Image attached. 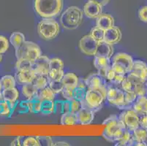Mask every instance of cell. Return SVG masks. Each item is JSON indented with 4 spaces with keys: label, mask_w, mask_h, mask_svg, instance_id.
<instances>
[{
    "label": "cell",
    "mask_w": 147,
    "mask_h": 146,
    "mask_svg": "<svg viewBox=\"0 0 147 146\" xmlns=\"http://www.w3.org/2000/svg\"><path fill=\"white\" fill-rule=\"evenodd\" d=\"M26 41L24 34L20 32H13L10 36V42L14 47L15 50L19 48Z\"/></svg>",
    "instance_id": "27"
},
{
    "label": "cell",
    "mask_w": 147,
    "mask_h": 146,
    "mask_svg": "<svg viewBox=\"0 0 147 146\" xmlns=\"http://www.w3.org/2000/svg\"><path fill=\"white\" fill-rule=\"evenodd\" d=\"M22 145L24 146H40L38 139L34 137H29L23 140Z\"/></svg>",
    "instance_id": "42"
},
{
    "label": "cell",
    "mask_w": 147,
    "mask_h": 146,
    "mask_svg": "<svg viewBox=\"0 0 147 146\" xmlns=\"http://www.w3.org/2000/svg\"><path fill=\"white\" fill-rule=\"evenodd\" d=\"M107 80L100 75L98 73L92 74L85 79L87 88H98L103 86H108Z\"/></svg>",
    "instance_id": "16"
},
{
    "label": "cell",
    "mask_w": 147,
    "mask_h": 146,
    "mask_svg": "<svg viewBox=\"0 0 147 146\" xmlns=\"http://www.w3.org/2000/svg\"><path fill=\"white\" fill-rule=\"evenodd\" d=\"M95 111L92 110L85 102H81V109L77 113L78 118V123L82 125H88L93 121L94 118Z\"/></svg>",
    "instance_id": "12"
},
{
    "label": "cell",
    "mask_w": 147,
    "mask_h": 146,
    "mask_svg": "<svg viewBox=\"0 0 147 146\" xmlns=\"http://www.w3.org/2000/svg\"><path fill=\"white\" fill-rule=\"evenodd\" d=\"M73 91H74L73 88L65 86L61 93L65 100H71L72 99H73Z\"/></svg>",
    "instance_id": "45"
},
{
    "label": "cell",
    "mask_w": 147,
    "mask_h": 146,
    "mask_svg": "<svg viewBox=\"0 0 147 146\" xmlns=\"http://www.w3.org/2000/svg\"><path fill=\"white\" fill-rule=\"evenodd\" d=\"M89 1H92V2H96V3L99 4L101 6H105L110 2V0H89Z\"/></svg>",
    "instance_id": "55"
},
{
    "label": "cell",
    "mask_w": 147,
    "mask_h": 146,
    "mask_svg": "<svg viewBox=\"0 0 147 146\" xmlns=\"http://www.w3.org/2000/svg\"><path fill=\"white\" fill-rule=\"evenodd\" d=\"M124 92H133L138 96L146 95V84L144 80L133 73H128L121 85Z\"/></svg>",
    "instance_id": "6"
},
{
    "label": "cell",
    "mask_w": 147,
    "mask_h": 146,
    "mask_svg": "<svg viewBox=\"0 0 147 146\" xmlns=\"http://www.w3.org/2000/svg\"><path fill=\"white\" fill-rule=\"evenodd\" d=\"M32 61L26 59H17L16 69L17 71L29 70V69H32Z\"/></svg>",
    "instance_id": "31"
},
{
    "label": "cell",
    "mask_w": 147,
    "mask_h": 146,
    "mask_svg": "<svg viewBox=\"0 0 147 146\" xmlns=\"http://www.w3.org/2000/svg\"><path fill=\"white\" fill-rule=\"evenodd\" d=\"M131 138H132V132L128 131L127 129H125L123 136L119 141L117 142L116 145L119 146H129L130 143Z\"/></svg>",
    "instance_id": "39"
},
{
    "label": "cell",
    "mask_w": 147,
    "mask_h": 146,
    "mask_svg": "<svg viewBox=\"0 0 147 146\" xmlns=\"http://www.w3.org/2000/svg\"><path fill=\"white\" fill-rule=\"evenodd\" d=\"M49 86L55 94L61 93L64 88V84L62 80H49Z\"/></svg>",
    "instance_id": "37"
},
{
    "label": "cell",
    "mask_w": 147,
    "mask_h": 146,
    "mask_svg": "<svg viewBox=\"0 0 147 146\" xmlns=\"http://www.w3.org/2000/svg\"><path fill=\"white\" fill-rule=\"evenodd\" d=\"M107 88L108 86L98 88H87L85 102L95 112L101 108L104 101L106 100Z\"/></svg>",
    "instance_id": "7"
},
{
    "label": "cell",
    "mask_w": 147,
    "mask_h": 146,
    "mask_svg": "<svg viewBox=\"0 0 147 146\" xmlns=\"http://www.w3.org/2000/svg\"><path fill=\"white\" fill-rule=\"evenodd\" d=\"M69 102H70V112L77 114L81 109V102L74 98L69 100Z\"/></svg>",
    "instance_id": "43"
},
{
    "label": "cell",
    "mask_w": 147,
    "mask_h": 146,
    "mask_svg": "<svg viewBox=\"0 0 147 146\" xmlns=\"http://www.w3.org/2000/svg\"><path fill=\"white\" fill-rule=\"evenodd\" d=\"M63 0H34V10L43 18H51L61 13Z\"/></svg>",
    "instance_id": "2"
},
{
    "label": "cell",
    "mask_w": 147,
    "mask_h": 146,
    "mask_svg": "<svg viewBox=\"0 0 147 146\" xmlns=\"http://www.w3.org/2000/svg\"><path fill=\"white\" fill-rule=\"evenodd\" d=\"M0 111H1V109H0Z\"/></svg>",
    "instance_id": "64"
},
{
    "label": "cell",
    "mask_w": 147,
    "mask_h": 146,
    "mask_svg": "<svg viewBox=\"0 0 147 146\" xmlns=\"http://www.w3.org/2000/svg\"><path fill=\"white\" fill-rule=\"evenodd\" d=\"M2 90H3V88H2V83H1V81H0V92H2Z\"/></svg>",
    "instance_id": "60"
},
{
    "label": "cell",
    "mask_w": 147,
    "mask_h": 146,
    "mask_svg": "<svg viewBox=\"0 0 147 146\" xmlns=\"http://www.w3.org/2000/svg\"><path fill=\"white\" fill-rule=\"evenodd\" d=\"M98 42L90 34L85 35L80 40L79 48L81 51L88 56H94L97 50Z\"/></svg>",
    "instance_id": "11"
},
{
    "label": "cell",
    "mask_w": 147,
    "mask_h": 146,
    "mask_svg": "<svg viewBox=\"0 0 147 146\" xmlns=\"http://www.w3.org/2000/svg\"><path fill=\"white\" fill-rule=\"evenodd\" d=\"M77 87H78V88H87L86 82H85V80H80L79 79V82H78Z\"/></svg>",
    "instance_id": "56"
},
{
    "label": "cell",
    "mask_w": 147,
    "mask_h": 146,
    "mask_svg": "<svg viewBox=\"0 0 147 146\" xmlns=\"http://www.w3.org/2000/svg\"><path fill=\"white\" fill-rule=\"evenodd\" d=\"M143 143H144V146H147V129H146V133L145 137H144V139L143 140Z\"/></svg>",
    "instance_id": "58"
},
{
    "label": "cell",
    "mask_w": 147,
    "mask_h": 146,
    "mask_svg": "<svg viewBox=\"0 0 147 146\" xmlns=\"http://www.w3.org/2000/svg\"><path fill=\"white\" fill-rule=\"evenodd\" d=\"M10 42L8 39L3 35H0V53L3 54L9 49Z\"/></svg>",
    "instance_id": "41"
},
{
    "label": "cell",
    "mask_w": 147,
    "mask_h": 146,
    "mask_svg": "<svg viewBox=\"0 0 147 146\" xmlns=\"http://www.w3.org/2000/svg\"><path fill=\"white\" fill-rule=\"evenodd\" d=\"M18 112L21 114H24L26 112H29V106H28V100L26 101H22L21 102H18Z\"/></svg>",
    "instance_id": "47"
},
{
    "label": "cell",
    "mask_w": 147,
    "mask_h": 146,
    "mask_svg": "<svg viewBox=\"0 0 147 146\" xmlns=\"http://www.w3.org/2000/svg\"><path fill=\"white\" fill-rule=\"evenodd\" d=\"M132 109L139 116L147 115V96L146 95L138 96L132 105Z\"/></svg>",
    "instance_id": "19"
},
{
    "label": "cell",
    "mask_w": 147,
    "mask_h": 146,
    "mask_svg": "<svg viewBox=\"0 0 147 146\" xmlns=\"http://www.w3.org/2000/svg\"><path fill=\"white\" fill-rule=\"evenodd\" d=\"M133 57L125 53H117L113 56L111 68L118 74L127 75L131 72L133 66Z\"/></svg>",
    "instance_id": "4"
},
{
    "label": "cell",
    "mask_w": 147,
    "mask_h": 146,
    "mask_svg": "<svg viewBox=\"0 0 147 146\" xmlns=\"http://www.w3.org/2000/svg\"><path fill=\"white\" fill-rule=\"evenodd\" d=\"M15 54L17 59H26L34 62L41 56V50L34 42L25 41L19 48L15 50Z\"/></svg>",
    "instance_id": "8"
},
{
    "label": "cell",
    "mask_w": 147,
    "mask_h": 146,
    "mask_svg": "<svg viewBox=\"0 0 147 146\" xmlns=\"http://www.w3.org/2000/svg\"><path fill=\"white\" fill-rule=\"evenodd\" d=\"M41 113L44 115H50L56 113L54 100H46V101L42 102Z\"/></svg>",
    "instance_id": "29"
},
{
    "label": "cell",
    "mask_w": 147,
    "mask_h": 146,
    "mask_svg": "<svg viewBox=\"0 0 147 146\" xmlns=\"http://www.w3.org/2000/svg\"><path fill=\"white\" fill-rule=\"evenodd\" d=\"M0 116H4V117H10L13 115L11 108H10V103L8 102L3 100L0 102Z\"/></svg>",
    "instance_id": "35"
},
{
    "label": "cell",
    "mask_w": 147,
    "mask_h": 146,
    "mask_svg": "<svg viewBox=\"0 0 147 146\" xmlns=\"http://www.w3.org/2000/svg\"><path fill=\"white\" fill-rule=\"evenodd\" d=\"M94 67H95L97 70L100 69H102V68H110L111 67V59L94 56Z\"/></svg>",
    "instance_id": "28"
},
{
    "label": "cell",
    "mask_w": 147,
    "mask_h": 146,
    "mask_svg": "<svg viewBox=\"0 0 147 146\" xmlns=\"http://www.w3.org/2000/svg\"><path fill=\"white\" fill-rule=\"evenodd\" d=\"M36 75H37L32 69L17 71L16 75V79L18 83L24 85V84L32 83Z\"/></svg>",
    "instance_id": "18"
},
{
    "label": "cell",
    "mask_w": 147,
    "mask_h": 146,
    "mask_svg": "<svg viewBox=\"0 0 147 146\" xmlns=\"http://www.w3.org/2000/svg\"><path fill=\"white\" fill-rule=\"evenodd\" d=\"M140 127L147 129V115L140 116Z\"/></svg>",
    "instance_id": "52"
},
{
    "label": "cell",
    "mask_w": 147,
    "mask_h": 146,
    "mask_svg": "<svg viewBox=\"0 0 147 146\" xmlns=\"http://www.w3.org/2000/svg\"><path fill=\"white\" fill-rule=\"evenodd\" d=\"M106 100L109 104L118 107L119 109H127L125 100V92L121 88L108 85Z\"/></svg>",
    "instance_id": "9"
},
{
    "label": "cell",
    "mask_w": 147,
    "mask_h": 146,
    "mask_svg": "<svg viewBox=\"0 0 147 146\" xmlns=\"http://www.w3.org/2000/svg\"><path fill=\"white\" fill-rule=\"evenodd\" d=\"M0 81H1L3 89L14 88L16 87V79L10 75L2 76L0 79Z\"/></svg>",
    "instance_id": "30"
},
{
    "label": "cell",
    "mask_w": 147,
    "mask_h": 146,
    "mask_svg": "<svg viewBox=\"0 0 147 146\" xmlns=\"http://www.w3.org/2000/svg\"><path fill=\"white\" fill-rule=\"evenodd\" d=\"M22 143L23 142H21V137H18L15 138L14 140L11 142V145H13V146L22 145Z\"/></svg>",
    "instance_id": "54"
},
{
    "label": "cell",
    "mask_w": 147,
    "mask_h": 146,
    "mask_svg": "<svg viewBox=\"0 0 147 146\" xmlns=\"http://www.w3.org/2000/svg\"><path fill=\"white\" fill-rule=\"evenodd\" d=\"M60 123L63 126H73L78 124V118L77 114L71 112L62 113Z\"/></svg>",
    "instance_id": "25"
},
{
    "label": "cell",
    "mask_w": 147,
    "mask_h": 146,
    "mask_svg": "<svg viewBox=\"0 0 147 146\" xmlns=\"http://www.w3.org/2000/svg\"><path fill=\"white\" fill-rule=\"evenodd\" d=\"M139 19L144 23H147V6H143L138 11Z\"/></svg>",
    "instance_id": "48"
},
{
    "label": "cell",
    "mask_w": 147,
    "mask_h": 146,
    "mask_svg": "<svg viewBox=\"0 0 147 146\" xmlns=\"http://www.w3.org/2000/svg\"><path fill=\"white\" fill-rule=\"evenodd\" d=\"M102 124L106 126L102 132V136L109 142L117 143L119 141L126 129L125 124L117 115H112L107 118Z\"/></svg>",
    "instance_id": "1"
},
{
    "label": "cell",
    "mask_w": 147,
    "mask_h": 146,
    "mask_svg": "<svg viewBox=\"0 0 147 146\" xmlns=\"http://www.w3.org/2000/svg\"><path fill=\"white\" fill-rule=\"evenodd\" d=\"M83 12L78 7L71 6L64 12L60 18V23L64 29L73 30L78 27L83 21Z\"/></svg>",
    "instance_id": "3"
},
{
    "label": "cell",
    "mask_w": 147,
    "mask_h": 146,
    "mask_svg": "<svg viewBox=\"0 0 147 146\" xmlns=\"http://www.w3.org/2000/svg\"><path fill=\"white\" fill-rule=\"evenodd\" d=\"M64 63L60 59L53 58L50 59V71L61 72L63 71ZM49 71V72H50Z\"/></svg>",
    "instance_id": "33"
},
{
    "label": "cell",
    "mask_w": 147,
    "mask_h": 146,
    "mask_svg": "<svg viewBox=\"0 0 147 146\" xmlns=\"http://www.w3.org/2000/svg\"><path fill=\"white\" fill-rule=\"evenodd\" d=\"M65 75L64 71H61V72H53V71H50L49 75H47L48 80H61L63 78V76Z\"/></svg>",
    "instance_id": "44"
},
{
    "label": "cell",
    "mask_w": 147,
    "mask_h": 146,
    "mask_svg": "<svg viewBox=\"0 0 147 146\" xmlns=\"http://www.w3.org/2000/svg\"><path fill=\"white\" fill-rule=\"evenodd\" d=\"M38 92L39 90L36 88L33 83L24 84L21 87V93L23 96L26 99V100L29 101L35 100Z\"/></svg>",
    "instance_id": "22"
},
{
    "label": "cell",
    "mask_w": 147,
    "mask_h": 146,
    "mask_svg": "<svg viewBox=\"0 0 147 146\" xmlns=\"http://www.w3.org/2000/svg\"><path fill=\"white\" fill-rule=\"evenodd\" d=\"M125 75H123L117 73L116 75L114 76V77H113V80L111 81V83L113 84L114 85H121L123 82V80H124V79H125Z\"/></svg>",
    "instance_id": "49"
},
{
    "label": "cell",
    "mask_w": 147,
    "mask_h": 146,
    "mask_svg": "<svg viewBox=\"0 0 147 146\" xmlns=\"http://www.w3.org/2000/svg\"><path fill=\"white\" fill-rule=\"evenodd\" d=\"M37 138L38 139L40 142V146H52L53 145V143L52 139L50 137H45V136H40L37 137Z\"/></svg>",
    "instance_id": "46"
},
{
    "label": "cell",
    "mask_w": 147,
    "mask_h": 146,
    "mask_svg": "<svg viewBox=\"0 0 147 146\" xmlns=\"http://www.w3.org/2000/svg\"><path fill=\"white\" fill-rule=\"evenodd\" d=\"M138 96L133 92H125V100L127 109L132 108V105L137 99Z\"/></svg>",
    "instance_id": "40"
},
{
    "label": "cell",
    "mask_w": 147,
    "mask_h": 146,
    "mask_svg": "<svg viewBox=\"0 0 147 146\" xmlns=\"http://www.w3.org/2000/svg\"><path fill=\"white\" fill-rule=\"evenodd\" d=\"M146 96H147V85L146 86Z\"/></svg>",
    "instance_id": "62"
},
{
    "label": "cell",
    "mask_w": 147,
    "mask_h": 146,
    "mask_svg": "<svg viewBox=\"0 0 147 146\" xmlns=\"http://www.w3.org/2000/svg\"><path fill=\"white\" fill-rule=\"evenodd\" d=\"M90 35L97 42H102V41H104V38H105V30L96 26L92 29L90 32Z\"/></svg>",
    "instance_id": "36"
},
{
    "label": "cell",
    "mask_w": 147,
    "mask_h": 146,
    "mask_svg": "<svg viewBox=\"0 0 147 146\" xmlns=\"http://www.w3.org/2000/svg\"><path fill=\"white\" fill-rule=\"evenodd\" d=\"M62 83L64 84V86L69 87L75 89L78 85V82H79V78L76 74L72 73V72H67L65 73L62 78Z\"/></svg>",
    "instance_id": "24"
},
{
    "label": "cell",
    "mask_w": 147,
    "mask_h": 146,
    "mask_svg": "<svg viewBox=\"0 0 147 146\" xmlns=\"http://www.w3.org/2000/svg\"><path fill=\"white\" fill-rule=\"evenodd\" d=\"M37 32L43 40H53L59 34V25L57 21L53 19V18H43L38 24Z\"/></svg>",
    "instance_id": "5"
},
{
    "label": "cell",
    "mask_w": 147,
    "mask_h": 146,
    "mask_svg": "<svg viewBox=\"0 0 147 146\" xmlns=\"http://www.w3.org/2000/svg\"><path fill=\"white\" fill-rule=\"evenodd\" d=\"M119 118L125 124L126 129L129 132H133L140 127V116L132 108L124 110L119 116Z\"/></svg>",
    "instance_id": "10"
},
{
    "label": "cell",
    "mask_w": 147,
    "mask_h": 146,
    "mask_svg": "<svg viewBox=\"0 0 147 146\" xmlns=\"http://www.w3.org/2000/svg\"><path fill=\"white\" fill-rule=\"evenodd\" d=\"M28 106H29V112L31 113H39L41 112L42 109V102L37 100H28Z\"/></svg>",
    "instance_id": "34"
},
{
    "label": "cell",
    "mask_w": 147,
    "mask_h": 146,
    "mask_svg": "<svg viewBox=\"0 0 147 146\" xmlns=\"http://www.w3.org/2000/svg\"><path fill=\"white\" fill-rule=\"evenodd\" d=\"M102 6L99 4L92 1H89L84 7V15L87 18L92 19L98 18L102 14Z\"/></svg>",
    "instance_id": "14"
},
{
    "label": "cell",
    "mask_w": 147,
    "mask_h": 146,
    "mask_svg": "<svg viewBox=\"0 0 147 146\" xmlns=\"http://www.w3.org/2000/svg\"><path fill=\"white\" fill-rule=\"evenodd\" d=\"M121 39V32L118 26H113V27L105 31L104 41L107 43L113 45L119 42Z\"/></svg>",
    "instance_id": "15"
},
{
    "label": "cell",
    "mask_w": 147,
    "mask_h": 146,
    "mask_svg": "<svg viewBox=\"0 0 147 146\" xmlns=\"http://www.w3.org/2000/svg\"><path fill=\"white\" fill-rule=\"evenodd\" d=\"M96 19V26L105 31L114 26V19L110 14L102 13Z\"/></svg>",
    "instance_id": "20"
},
{
    "label": "cell",
    "mask_w": 147,
    "mask_h": 146,
    "mask_svg": "<svg viewBox=\"0 0 147 146\" xmlns=\"http://www.w3.org/2000/svg\"><path fill=\"white\" fill-rule=\"evenodd\" d=\"M94 56L111 59L113 56V48L111 45L107 43L105 41L98 42L97 50Z\"/></svg>",
    "instance_id": "21"
},
{
    "label": "cell",
    "mask_w": 147,
    "mask_h": 146,
    "mask_svg": "<svg viewBox=\"0 0 147 146\" xmlns=\"http://www.w3.org/2000/svg\"><path fill=\"white\" fill-rule=\"evenodd\" d=\"M86 92H87V88L76 87L73 91V98L80 102L84 101L86 98Z\"/></svg>",
    "instance_id": "38"
},
{
    "label": "cell",
    "mask_w": 147,
    "mask_h": 146,
    "mask_svg": "<svg viewBox=\"0 0 147 146\" xmlns=\"http://www.w3.org/2000/svg\"><path fill=\"white\" fill-rule=\"evenodd\" d=\"M32 70L39 75L47 76L50 71V59L41 55L33 62Z\"/></svg>",
    "instance_id": "13"
},
{
    "label": "cell",
    "mask_w": 147,
    "mask_h": 146,
    "mask_svg": "<svg viewBox=\"0 0 147 146\" xmlns=\"http://www.w3.org/2000/svg\"><path fill=\"white\" fill-rule=\"evenodd\" d=\"M2 54L0 53V63L2 62Z\"/></svg>",
    "instance_id": "61"
},
{
    "label": "cell",
    "mask_w": 147,
    "mask_h": 146,
    "mask_svg": "<svg viewBox=\"0 0 147 146\" xmlns=\"http://www.w3.org/2000/svg\"><path fill=\"white\" fill-rule=\"evenodd\" d=\"M70 112V102L69 100L63 101V113Z\"/></svg>",
    "instance_id": "53"
},
{
    "label": "cell",
    "mask_w": 147,
    "mask_h": 146,
    "mask_svg": "<svg viewBox=\"0 0 147 146\" xmlns=\"http://www.w3.org/2000/svg\"><path fill=\"white\" fill-rule=\"evenodd\" d=\"M56 113H63V101L55 102Z\"/></svg>",
    "instance_id": "50"
},
{
    "label": "cell",
    "mask_w": 147,
    "mask_h": 146,
    "mask_svg": "<svg viewBox=\"0 0 147 146\" xmlns=\"http://www.w3.org/2000/svg\"><path fill=\"white\" fill-rule=\"evenodd\" d=\"M4 100L8 102L9 103L16 102L19 100V91L16 87L11 88L3 89L2 92Z\"/></svg>",
    "instance_id": "23"
},
{
    "label": "cell",
    "mask_w": 147,
    "mask_h": 146,
    "mask_svg": "<svg viewBox=\"0 0 147 146\" xmlns=\"http://www.w3.org/2000/svg\"><path fill=\"white\" fill-rule=\"evenodd\" d=\"M145 84H146V86L147 85V80H146V82H145Z\"/></svg>",
    "instance_id": "63"
},
{
    "label": "cell",
    "mask_w": 147,
    "mask_h": 146,
    "mask_svg": "<svg viewBox=\"0 0 147 146\" xmlns=\"http://www.w3.org/2000/svg\"><path fill=\"white\" fill-rule=\"evenodd\" d=\"M4 100V98H3V96H2V92H0V102H2Z\"/></svg>",
    "instance_id": "59"
},
{
    "label": "cell",
    "mask_w": 147,
    "mask_h": 146,
    "mask_svg": "<svg viewBox=\"0 0 147 146\" xmlns=\"http://www.w3.org/2000/svg\"><path fill=\"white\" fill-rule=\"evenodd\" d=\"M53 145L54 146H60V145H63V146H68L69 144L67 143H65V142H57V143H53Z\"/></svg>",
    "instance_id": "57"
},
{
    "label": "cell",
    "mask_w": 147,
    "mask_h": 146,
    "mask_svg": "<svg viewBox=\"0 0 147 146\" xmlns=\"http://www.w3.org/2000/svg\"><path fill=\"white\" fill-rule=\"evenodd\" d=\"M32 83L39 91L49 85V80H48L47 76L45 75H37Z\"/></svg>",
    "instance_id": "32"
},
{
    "label": "cell",
    "mask_w": 147,
    "mask_h": 146,
    "mask_svg": "<svg viewBox=\"0 0 147 146\" xmlns=\"http://www.w3.org/2000/svg\"><path fill=\"white\" fill-rule=\"evenodd\" d=\"M116 74H117V72H115V71L113 70L111 67L110 69H108V72H107L106 80H108V81H109V82L111 83V81L113 80V77H114V76L116 75Z\"/></svg>",
    "instance_id": "51"
},
{
    "label": "cell",
    "mask_w": 147,
    "mask_h": 146,
    "mask_svg": "<svg viewBox=\"0 0 147 146\" xmlns=\"http://www.w3.org/2000/svg\"><path fill=\"white\" fill-rule=\"evenodd\" d=\"M56 94L50 88L48 85L47 87L42 88L39 91L35 100H39L40 102L46 101V100H54Z\"/></svg>",
    "instance_id": "26"
},
{
    "label": "cell",
    "mask_w": 147,
    "mask_h": 146,
    "mask_svg": "<svg viewBox=\"0 0 147 146\" xmlns=\"http://www.w3.org/2000/svg\"><path fill=\"white\" fill-rule=\"evenodd\" d=\"M130 72L146 82L147 80V64L141 60H134L133 69Z\"/></svg>",
    "instance_id": "17"
}]
</instances>
